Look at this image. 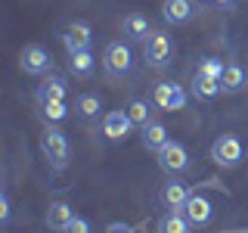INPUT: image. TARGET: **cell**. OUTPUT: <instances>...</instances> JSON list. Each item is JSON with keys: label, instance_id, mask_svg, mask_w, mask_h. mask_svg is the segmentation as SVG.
Here are the masks:
<instances>
[{"label": "cell", "instance_id": "6da1fadb", "mask_svg": "<svg viewBox=\"0 0 248 233\" xmlns=\"http://www.w3.org/2000/svg\"><path fill=\"white\" fill-rule=\"evenodd\" d=\"M41 152L44 159L50 162L53 171H62L68 165V159H72V146H68V137L62 134L56 124H46L44 134H41Z\"/></svg>", "mask_w": 248, "mask_h": 233}, {"label": "cell", "instance_id": "7a4b0ae2", "mask_svg": "<svg viewBox=\"0 0 248 233\" xmlns=\"http://www.w3.org/2000/svg\"><path fill=\"white\" fill-rule=\"evenodd\" d=\"M103 68L112 81H124L134 75V53L124 41H112L103 53Z\"/></svg>", "mask_w": 248, "mask_h": 233}, {"label": "cell", "instance_id": "3957f363", "mask_svg": "<svg viewBox=\"0 0 248 233\" xmlns=\"http://www.w3.org/2000/svg\"><path fill=\"white\" fill-rule=\"evenodd\" d=\"M170 56H174V44L165 31H152L149 37L143 41V62L155 72H165L170 66Z\"/></svg>", "mask_w": 248, "mask_h": 233}, {"label": "cell", "instance_id": "277c9868", "mask_svg": "<svg viewBox=\"0 0 248 233\" xmlns=\"http://www.w3.org/2000/svg\"><path fill=\"white\" fill-rule=\"evenodd\" d=\"M211 159H214V165H220V168H239L242 165V159H245V146H242V140H239L236 134H220L211 143Z\"/></svg>", "mask_w": 248, "mask_h": 233}, {"label": "cell", "instance_id": "5b68a950", "mask_svg": "<svg viewBox=\"0 0 248 233\" xmlns=\"http://www.w3.org/2000/svg\"><path fill=\"white\" fill-rule=\"evenodd\" d=\"M155 155H158V168L165 171V174H170V177H180V174H186V171L192 168L189 150H186L183 143H177V140H170L165 150L155 152Z\"/></svg>", "mask_w": 248, "mask_h": 233}, {"label": "cell", "instance_id": "8992f818", "mask_svg": "<svg viewBox=\"0 0 248 233\" xmlns=\"http://www.w3.org/2000/svg\"><path fill=\"white\" fill-rule=\"evenodd\" d=\"M152 106L161 112H180L186 109V90L174 81H158L152 87Z\"/></svg>", "mask_w": 248, "mask_h": 233}, {"label": "cell", "instance_id": "52a82bcc", "mask_svg": "<svg viewBox=\"0 0 248 233\" xmlns=\"http://www.w3.org/2000/svg\"><path fill=\"white\" fill-rule=\"evenodd\" d=\"M19 68L25 75H46L53 68V56L44 50L41 44H28L25 50L19 53Z\"/></svg>", "mask_w": 248, "mask_h": 233}, {"label": "cell", "instance_id": "ba28073f", "mask_svg": "<svg viewBox=\"0 0 248 233\" xmlns=\"http://www.w3.org/2000/svg\"><path fill=\"white\" fill-rule=\"evenodd\" d=\"M90 41H93V31L87 22H68L65 31H62V44H65L68 56L81 53V50H90Z\"/></svg>", "mask_w": 248, "mask_h": 233}, {"label": "cell", "instance_id": "9c48e42d", "mask_svg": "<svg viewBox=\"0 0 248 233\" xmlns=\"http://www.w3.org/2000/svg\"><path fill=\"white\" fill-rule=\"evenodd\" d=\"M65 78L62 75H44L41 78V84H37V90H34V100H37V106L41 103H65Z\"/></svg>", "mask_w": 248, "mask_h": 233}, {"label": "cell", "instance_id": "30bf717a", "mask_svg": "<svg viewBox=\"0 0 248 233\" xmlns=\"http://www.w3.org/2000/svg\"><path fill=\"white\" fill-rule=\"evenodd\" d=\"M196 13H199L196 0H165V3H161V19H165L168 25H186Z\"/></svg>", "mask_w": 248, "mask_h": 233}, {"label": "cell", "instance_id": "8fae6325", "mask_svg": "<svg viewBox=\"0 0 248 233\" xmlns=\"http://www.w3.org/2000/svg\"><path fill=\"white\" fill-rule=\"evenodd\" d=\"M189 186H186L183 181H177V177H170V181L161 186V193H158V199H161V205L168 208V212H183V205L189 202Z\"/></svg>", "mask_w": 248, "mask_h": 233}, {"label": "cell", "instance_id": "7c38bea8", "mask_svg": "<svg viewBox=\"0 0 248 233\" xmlns=\"http://www.w3.org/2000/svg\"><path fill=\"white\" fill-rule=\"evenodd\" d=\"M183 215H186V221H189L192 227H205V224L211 221V215H214V205H211V199H208V196L192 193L189 202L183 205Z\"/></svg>", "mask_w": 248, "mask_h": 233}, {"label": "cell", "instance_id": "4fadbf2b", "mask_svg": "<svg viewBox=\"0 0 248 233\" xmlns=\"http://www.w3.org/2000/svg\"><path fill=\"white\" fill-rule=\"evenodd\" d=\"M121 31H124L127 41H140V44H143L146 37L152 34V25H149V19H146L143 13H127L121 19Z\"/></svg>", "mask_w": 248, "mask_h": 233}, {"label": "cell", "instance_id": "5bb4252c", "mask_svg": "<svg viewBox=\"0 0 248 233\" xmlns=\"http://www.w3.org/2000/svg\"><path fill=\"white\" fill-rule=\"evenodd\" d=\"M140 137H143V146L146 150H152V152H161L165 146L170 143V137H168V128L161 121H149V124H143L140 128Z\"/></svg>", "mask_w": 248, "mask_h": 233}, {"label": "cell", "instance_id": "9a60e30c", "mask_svg": "<svg viewBox=\"0 0 248 233\" xmlns=\"http://www.w3.org/2000/svg\"><path fill=\"white\" fill-rule=\"evenodd\" d=\"M130 128H134V121L127 118V112H108L103 118V134L112 140V143H118L130 134Z\"/></svg>", "mask_w": 248, "mask_h": 233}, {"label": "cell", "instance_id": "2e32d148", "mask_svg": "<svg viewBox=\"0 0 248 233\" xmlns=\"http://www.w3.org/2000/svg\"><path fill=\"white\" fill-rule=\"evenodd\" d=\"M75 208L72 205H68V202H62V199H56V202H50V208H46V227H50V230H65L68 227V224H72L75 221Z\"/></svg>", "mask_w": 248, "mask_h": 233}, {"label": "cell", "instance_id": "e0dca14e", "mask_svg": "<svg viewBox=\"0 0 248 233\" xmlns=\"http://www.w3.org/2000/svg\"><path fill=\"white\" fill-rule=\"evenodd\" d=\"M245 81H248L245 68L239 66V62H227V68H223V75H220V90L223 93H239L245 87Z\"/></svg>", "mask_w": 248, "mask_h": 233}, {"label": "cell", "instance_id": "ac0fdd59", "mask_svg": "<svg viewBox=\"0 0 248 233\" xmlns=\"http://www.w3.org/2000/svg\"><path fill=\"white\" fill-rule=\"evenodd\" d=\"M220 81L217 78H208V75H192V97L196 100H214V97H220Z\"/></svg>", "mask_w": 248, "mask_h": 233}, {"label": "cell", "instance_id": "d6986e66", "mask_svg": "<svg viewBox=\"0 0 248 233\" xmlns=\"http://www.w3.org/2000/svg\"><path fill=\"white\" fill-rule=\"evenodd\" d=\"M93 68H96V59H93L90 50H81V53H72V56H68V72L75 78H90Z\"/></svg>", "mask_w": 248, "mask_h": 233}, {"label": "cell", "instance_id": "ffe728a7", "mask_svg": "<svg viewBox=\"0 0 248 233\" xmlns=\"http://www.w3.org/2000/svg\"><path fill=\"white\" fill-rule=\"evenodd\" d=\"M189 227H192V224L186 221L183 212H168V215L158 217V224H155L158 233H189Z\"/></svg>", "mask_w": 248, "mask_h": 233}, {"label": "cell", "instance_id": "44dd1931", "mask_svg": "<svg viewBox=\"0 0 248 233\" xmlns=\"http://www.w3.org/2000/svg\"><path fill=\"white\" fill-rule=\"evenodd\" d=\"M99 109H103V100L96 93H81L75 100V115H81V118H96Z\"/></svg>", "mask_w": 248, "mask_h": 233}, {"label": "cell", "instance_id": "7402d4cb", "mask_svg": "<svg viewBox=\"0 0 248 233\" xmlns=\"http://www.w3.org/2000/svg\"><path fill=\"white\" fill-rule=\"evenodd\" d=\"M124 112H127V118L134 121L137 128H143V124L152 121V109H149V103H146V100H130Z\"/></svg>", "mask_w": 248, "mask_h": 233}, {"label": "cell", "instance_id": "603a6c76", "mask_svg": "<svg viewBox=\"0 0 248 233\" xmlns=\"http://www.w3.org/2000/svg\"><path fill=\"white\" fill-rule=\"evenodd\" d=\"M68 115L65 103H41V118L44 121H62Z\"/></svg>", "mask_w": 248, "mask_h": 233}, {"label": "cell", "instance_id": "cb8c5ba5", "mask_svg": "<svg viewBox=\"0 0 248 233\" xmlns=\"http://www.w3.org/2000/svg\"><path fill=\"white\" fill-rule=\"evenodd\" d=\"M223 62L220 59H214V56H205L199 62V75H208V78H217V81H220V75H223Z\"/></svg>", "mask_w": 248, "mask_h": 233}, {"label": "cell", "instance_id": "d4e9b609", "mask_svg": "<svg viewBox=\"0 0 248 233\" xmlns=\"http://www.w3.org/2000/svg\"><path fill=\"white\" fill-rule=\"evenodd\" d=\"M62 233H90V221H87V217H75Z\"/></svg>", "mask_w": 248, "mask_h": 233}, {"label": "cell", "instance_id": "484cf974", "mask_svg": "<svg viewBox=\"0 0 248 233\" xmlns=\"http://www.w3.org/2000/svg\"><path fill=\"white\" fill-rule=\"evenodd\" d=\"M10 221V196L6 193H0V224Z\"/></svg>", "mask_w": 248, "mask_h": 233}, {"label": "cell", "instance_id": "4316f807", "mask_svg": "<svg viewBox=\"0 0 248 233\" xmlns=\"http://www.w3.org/2000/svg\"><path fill=\"white\" fill-rule=\"evenodd\" d=\"M106 233H134V227H130V224L115 221V224H108V230H106Z\"/></svg>", "mask_w": 248, "mask_h": 233}, {"label": "cell", "instance_id": "83f0119b", "mask_svg": "<svg viewBox=\"0 0 248 233\" xmlns=\"http://www.w3.org/2000/svg\"><path fill=\"white\" fill-rule=\"evenodd\" d=\"M211 3H217V6H223V10H232V6H236V0H211Z\"/></svg>", "mask_w": 248, "mask_h": 233}]
</instances>
